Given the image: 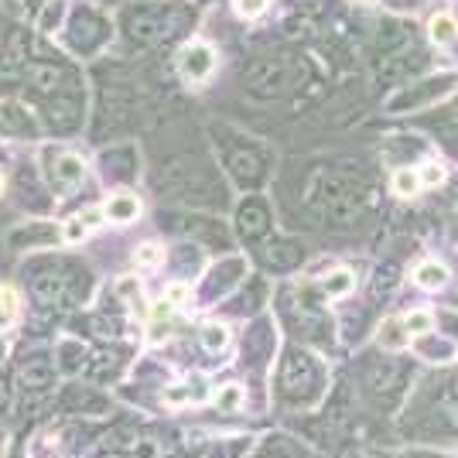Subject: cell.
<instances>
[{
  "label": "cell",
  "instance_id": "obj_1",
  "mask_svg": "<svg viewBox=\"0 0 458 458\" xmlns=\"http://www.w3.org/2000/svg\"><path fill=\"white\" fill-rule=\"evenodd\" d=\"M363 191L343 174H322L311 189V209L332 229H352L363 219Z\"/></svg>",
  "mask_w": 458,
  "mask_h": 458
},
{
  "label": "cell",
  "instance_id": "obj_2",
  "mask_svg": "<svg viewBox=\"0 0 458 458\" xmlns=\"http://www.w3.org/2000/svg\"><path fill=\"white\" fill-rule=\"evenodd\" d=\"M305 76V58H260L243 72V82H247L250 93L257 96H284L291 89H298Z\"/></svg>",
  "mask_w": 458,
  "mask_h": 458
},
{
  "label": "cell",
  "instance_id": "obj_3",
  "mask_svg": "<svg viewBox=\"0 0 458 458\" xmlns=\"http://www.w3.org/2000/svg\"><path fill=\"white\" fill-rule=\"evenodd\" d=\"M318 366L315 360L301 352V349H291L281 363V394L287 401H311L318 394Z\"/></svg>",
  "mask_w": 458,
  "mask_h": 458
},
{
  "label": "cell",
  "instance_id": "obj_4",
  "mask_svg": "<svg viewBox=\"0 0 458 458\" xmlns=\"http://www.w3.org/2000/svg\"><path fill=\"white\" fill-rule=\"evenodd\" d=\"M226 172L229 178L240 185V189H257L267 174V161H264V151L257 148H226Z\"/></svg>",
  "mask_w": 458,
  "mask_h": 458
},
{
  "label": "cell",
  "instance_id": "obj_5",
  "mask_svg": "<svg viewBox=\"0 0 458 458\" xmlns=\"http://www.w3.org/2000/svg\"><path fill=\"white\" fill-rule=\"evenodd\" d=\"M270 229V209L260 195H250L243 199V206L236 209V233L247 240V243H257L264 240Z\"/></svg>",
  "mask_w": 458,
  "mask_h": 458
},
{
  "label": "cell",
  "instance_id": "obj_6",
  "mask_svg": "<svg viewBox=\"0 0 458 458\" xmlns=\"http://www.w3.org/2000/svg\"><path fill=\"white\" fill-rule=\"evenodd\" d=\"M72 284H76V277H72V274H69L65 267L41 270L38 277L31 281L35 294H38L45 305H65V301H76V294H72Z\"/></svg>",
  "mask_w": 458,
  "mask_h": 458
},
{
  "label": "cell",
  "instance_id": "obj_7",
  "mask_svg": "<svg viewBox=\"0 0 458 458\" xmlns=\"http://www.w3.org/2000/svg\"><path fill=\"white\" fill-rule=\"evenodd\" d=\"M103 38H106V21L99 18L96 11H79L72 24H69V45L76 52H93Z\"/></svg>",
  "mask_w": 458,
  "mask_h": 458
},
{
  "label": "cell",
  "instance_id": "obj_8",
  "mask_svg": "<svg viewBox=\"0 0 458 458\" xmlns=\"http://www.w3.org/2000/svg\"><path fill=\"white\" fill-rule=\"evenodd\" d=\"M448 86H455V76H441V79H428V82H420L414 89H407L401 93L397 99H390V114H401V110H414V106H424V103H431V99H438V96L448 93Z\"/></svg>",
  "mask_w": 458,
  "mask_h": 458
},
{
  "label": "cell",
  "instance_id": "obj_9",
  "mask_svg": "<svg viewBox=\"0 0 458 458\" xmlns=\"http://www.w3.org/2000/svg\"><path fill=\"white\" fill-rule=\"evenodd\" d=\"M172 28H174V18H165V14H148V11H140V14H131V18H127V35L134 41H140V45L168 38Z\"/></svg>",
  "mask_w": 458,
  "mask_h": 458
},
{
  "label": "cell",
  "instance_id": "obj_10",
  "mask_svg": "<svg viewBox=\"0 0 458 458\" xmlns=\"http://www.w3.org/2000/svg\"><path fill=\"white\" fill-rule=\"evenodd\" d=\"M48 161H52V172H48V178H52V185H55V191H76L79 185H82V161H79L76 154L69 151H58V154H48Z\"/></svg>",
  "mask_w": 458,
  "mask_h": 458
},
{
  "label": "cell",
  "instance_id": "obj_11",
  "mask_svg": "<svg viewBox=\"0 0 458 458\" xmlns=\"http://www.w3.org/2000/svg\"><path fill=\"white\" fill-rule=\"evenodd\" d=\"M212 65H216V55H212L209 45H189L185 52H182V76L189 79V82H202V79L212 72Z\"/></svg>",
  "mask_w": 458,
  "mask_h": 458
},
{
  "label": "cell",
  "instance_id": "obj_12",
  "mask_svg": "<svg viewBox=\"0 0 458 458\" xmlns=\"http://www.w3.org/2000/svg\"><path fill=\"white\" fill-rule=\"evenodd\" d=\"M45 114H48V123H52L55 131H76L79 116H82V106H79L76 96L58 93L55 99L45 106Z\"/></svg>",
  "mask_w": 458,
  "mask_h": 458
},
{
  "label": "cell",
  "instance_id": "obj_13",
  "mask_svg": "<svg viewBox=\"0 0 458 458\" xmlns=\"http://www.w3.org/2000/svg\"><path fill=\"white\" fill-rule=\"evenodd\" d=\"M301 257H305V250L298 247L294 240H274V243H267V250H264V264L274 270H291L301 264Z\"/></svg>",
  "mask_w": 458,
  "mask_h": 458
},
{
  "label": "cell",
  "instance_id": "obj_14",
  "mask_svg": "<svg viewBox=\"0 0 458 458\" xmlns=\"http://www.w3.org/2000/svg\"><path fill=\"white\" fill-rule=\"evenodd\" d=\"M366 383H369V390L383 397V394H397L403 386V366L397 363H380L373 366L369 373H366Z\"/></svg>",
  "mask_w": 458,
  "mask_h": 458
},
{
  "label": "cell",
  "instance_id": "obj_15",
  "mask_svg": "<svg viewBox=\"0 0 458 458\" xmlns=\"http://www.w3.org/2000/svg\"><path fill=\"white\" fill-rule=\"evenodd\" d=\"M420 62H424V55L414 52V48H411V52H407V48H403V52H390V55L380 62V79L383 82H394V79L414 72Z\"/></svg>",
  "mask_w": 458,
  "mask_h": 458
},
{
  "label": "cell",
  "instance_id": "obj_16",
  "mask_svg": "<svg viewBox=\"0 0 458 458\" xmlns=\"http://www.w3.org/2000/svg\"><path fill=\"white\" fill-rule=\"evenodd\" d=\"M24 79L31 82V89L35 93H58L62 89V82L69 79V72L65 69H58V65H28V72H24Z\"/></svg>",
  "mask_w": 458,
  "mask_h": 458
},
{
  "label": "cell",
  "instance_id": "obj_17",
  "mask_svg": "<svg viewBox=\"0 0 458 458\" xmlns=\"http://www.w3.org/2000/svg\"><path fill=\"white\" fill-rule=\"evenodd\" d=\"M243 274H247V264H243V260H223V264L209 274V284H206L209 298H216V294H226L229 287L236 284Z\"/></svg>",
  "mask_w": 458,
  "mask_h": 458
},
{
  "label": "cell",
  "instance_id": "obj_18",
  "mask_svg": "<svg viewBox=\"0 0 458 458\" xmlns=\"http://www.w3.org/2000/svg\"><path fill=\"white\" fill-rule=\"evenodd\" d=\"M52 380H55V366L48 363V360H41V356L24 360V366H21V383H24V390H45Z\"/></svg>",
  "mask_w": 458,
  "mask_h": 458
},
{
  "label": "cell",
  "instance_id": "obj_19",
  "mask_svg": "<svg viewBox=\"0 0 458 458\" xmlns=\"http://www.w3.org/2000/svg\"><path fill=\"white\" fill-rule=\"evenodd\" d=\"M0 134H14V137H28L31 134V120L24 116V110L4 103L0 106Z\"/></svg>",
  "mask_w": 458,
  "mask_h": 458
},
{
  "label": "cell",
  "instance_id": "obj_20",
  "mask_svg": "<svg viewBox=\"0 0 458 458\" xmlns=\"http://www.w3.org/2000/svg\"><path fill=\"white\" fill-rule=\"evenodd\" d=\"M103 165H106V178H114V182H127L131 174H134V154L131 151H110L103 157Z\"/></svg>",
  "mask_w": 458,
  "mask_h": 458
},
{
  "label": "cell",
  "instance_id": "obj_21",
  "mask_svg": "<svg viewBox=\"0 0 458 458\" xmlns=\"http://www.w3.org/2000/svg\"><path fill=\"white\" fill-rule=\"evenodd\" d=\"M137 212H140V202H137L134 195H116L106 206V216L114 223H131V219H137Z\"/></svg>",
  "mask_w": 458,
  "mask_h": 458
},
{
  "label": "cell",
  "instance_id": "obj_22",
  "mask_svg": "<svg viewBox=\"0 0 458 458\" xmlns=\"http://www.w3.org/2000/svg\"><path fill=\"white\" fill-rule=\"evenodd\" d=\"M185 229H189V233H199V236H206L209 243H219V247H226V233H223V223H212V219H185Z\"/></svg>",
  "mask_w": 458,
  "mask_h": 458
},
{
  "label": "cell",
  "instance_id": "obj_23",
  "mask_svg": "<svg viewBox=\"0 0 458 458\" xmlns=\"http://www.w3.org/2000/svg\"><path fill=\"white\" fill-rule=\"evenodd\" d=\"M202 345H206V352H223L229 345V332H226V325H206L202 328Z\"/></svg>",
  "mask_w": 458,
  "mask_h": 458
},
{
  "label": "cell",
  "instance_id": "obj_24",
  "mask_svg": "<svg viewBox=\"0 0 458 458\" xmlns=\"http://www.w3.org/2000/svg\"><path fill=\"white\" fill-rule=\"evenodd\" d=\"M14 318H18V294L14 287H0V328L14 325Z\"/></svg>",
  "mask_w": 458,
  "mask_h": 458
},
{
  "label": "cell",
  "instance_id": "obj_25",
  "mask_svg": "<svg viewBox=\"0 0 458 458\" xmlns=\"http://www.w3.org/2000/svg\"><path fill=\"white\" fill-rule=\"evenodd\" d=\"M414 277H418L424 287H441L445 281H448V270L441 267V264H420Z\"/></svg>",
  "mask_w": 458,
  "mask_h": 458
},
{
  "label": "cell",
  "instance_id": "obj_26",
  "mask_svg": "<svg viewBox=\"0 0 458 458\" xmlns=\"http://www.w3.org/2000/svg\"><path fill=\"white\" fill-rule=\"evenodd\" d=\"M431 38L441 41V45H445V41H452L455 38V21L448 18V14H438V18L431 21Z\"/></svg>",
  "mask_w": 458,
  "mask_h": 458
},
{
  "label": "cell",
  "instance_id": "obj_27",
  "mask_svg": "<svg viewBox=\"0 0 458 458\" xmlns=\"http://www.w3.org/2000/svg\"><path fill=\"white\" fill-rule=\"evenodd\" d=\"M65 403L69 407H82V411H103L106 403L99 401V397H89V394H79V386H72L69 390V397H65Z\"/></svg>",
  "mask_w": 458,
  "mask_h": 458
},
{
  "label": "cell",
  "instance_id": "obj_28",
  "mask_svg": "<svg viewBox=\"0 0 458 458\" xmlns=\"http://www.w3.org/2000/svg\"><path fill=\"white\" fill-rule=\"evenodd\" d=\"M240 403H243V390L240 386H223L216 394V407H223V411H236Z\"/></svg>",
  "mask_w": 458,
  "mask_h": 458
},
{
  "label": "cell",
  "instance_id": "obj_29",
  "mask_svg": "<svg viewBox=\"0 0 458 458\" xmlns=\"http://www.w3.org/2000/svg\"><path fill=\"white\" fill-rule=\"evenodd\" d=\"M82 356H86V352H82V345L79 343H65L62 349H58V360H62L65 369H76V366L82 363Z\"/></svg>",
  "mask_w": 458,
  "mask_h": 458
},
{
  "label": "cell",
  "instance_id": "obj_30",
  "mask_svg": "<svg viewBox=\"0 0 458 458\" xmlns=\"http://www.w3.org/2000/svg\"><path fill=\"white\" fill-rule=\"evenodd\" d=\"M349 287H352V274H349V270H335V274L325 281V291H328V294H345Z\"/></svg>",
  "mask_w": 458,
  "mask_h": 458
},
{
  "label": "cell",
  "instance_id": "obj_31",
  "mask_svg": "<svg viewBox=\"0 0 458 458\" xmlns=\"http://www.w3.org/2000/svg\"><path fill=\"white\" fill-rule=\"evenodd\" d=\"M264 452H284V455H301L305 448L298 445V441L284 438V435H277V438H267V448Z\"/></svg>",
  "mask_w": 458,
  "mask_h": 458
},
{
  "label": "cell",
  "instance_id": "obj_32",
  "mask_svg": "<svg viewBox=\"0 0 458 458\" xmlns=\"http://www.w3.org/2000/svg\"><path fill=\"white\" fill-rule=\"evenodd\" d=\"M420 185V178L414 172H397V178H394V189H397V195H414Z\"/></svg>",
  "mask_w": 458,
  "mask_h": 458
},
{
  "label": "cell",
  "instance_id": "obj_33",
  "mask_svg": "<svg viewBox=\"0 0 458 458\" xmlns=\"http://www.w3.org/2000/svg\"><path fill=\"white\" fill-rule=\"evenodd\" d=\"M99 363L103 366H89V377H93V380H110V377H114L116 373V356H99Z\"/></svg>",
  "mask_w": 458,
  "mask_h": 458
},
{
  "label": "cell",
  "instance_id": "obj_34",
  "mask_svg": "<svg viewBox=\"0 0 458 458\" xmlns=\"http://www.w3.org/2000/svg\"><path fill=\"white\" fill-rule=\"evenodd\" d=\"M394 277H397V267H390V264L377 270V284H373V294H383V291H390V287L397 284Z\"/></svg>",
  "mask_w": 458,
  "mask_h": 458
},
{
  "label": "cell",
  "instance_id": "obj_35",
  "mask_svg": "<svg viewBox=\"0 0 458 458\" xmlns=\"http://www.w3.org/2000/svg\"><path fill=\"white\" fill-rule=\"evenodd\" d=\"M383 345H390V349H401L403 345V335H401V322H386L380 332Z\"/></svg>",
  "mask_w": 458,
  "mask_h": 458
},
{
  "label": "cell",
  "instance_id": "obj_36",
  "mask_svg": "<svg viewBox=\"0 0 458 458\" xmlns=\"http://www.w3.org/2000/svg\"><path fill=\"white\" fill-rule=\"evenodd\" d=\"M52 236H55L52 229H38V233H14V240H11V243H14V247H21V243H48Z\"/></svg>",
  "mask_w": 458,
  "mask_h": 458
},
{
  "label": "cell",
  "instance_id": "obj_37",
  "mask_svg": "<svg viewBox=\"0 0 458 458\" xmlns=\"http://www.w3.org/2000/svg\"><path fill=\"white\" fill-rule=\"evenodd\" d=\"M157 260H161V250L151 247V243H148V247L137 250V264H140V267H154Z\"/></svg>",
  "mask_w": 458,
  "mask_h": 458
},
{
  "label": "cell",
  "instance_id": "obj_38",
  "mask_svg": "<svg viewBox=\"0 0 458 458\" xmlns=\"http://www.w3.org/2000/svg\"><path fill=\"white\" fill-rule=\"evenodd\" d=\"M407 332H428V328H431V315H424V311H418V315H411V318H407Z\"/></svg>",
  "mask_w": 458,
  "mask_h": 458
},
{
  "label": "cell",
  "instance_id": "obj_39",
  "mask_svg": "<svg viewBox=\"0 0 458 458\" xmlns=\"http://www.w3.org/2000/svg\"><path fill=\"white\" fill-rule=\"evenodd\" d=\"M445 414H448V424L458 431V386L445 397Z\"/></svg>",
  "mask_w": 458,
  "mask_h": 458
},
{
  "label": "cell",
  "instance_id": "obj_40",
  "mask_svg": "<svg viewBox=\"0 0 458 458\" xmlns=\"http://www.w3.org/2000/svg\"><path fill=\"white\" fill-rule=\"evenodd\" d=\"M82 236H86V219L79 216V219H72V223H69V229H65V240H69V243H79Z\"/></svg>",
  "mask_w": 458,
  "mask_h": 458
},
{
  "label": "cell",
  "instance_id": "obj_41",
  "mask_svg": "<svg viewBox=\"0 0 458 458\" xmlns=\"http://www.w3.org/2000/svg\"><path fill=\"white\" fill-rule=\"evenodd\" d=\"M236 7H240V14L253 18V14H260L267 7V0H236Z\"/></svg>",
  "mask_w": 458,
  "mask_h": 458
},
{
  "label": "cell",
  "instance_id": "obj_42",
  "mask_svg": "<svg viewBox=\"0 0 458 458\" xmlns=\"http://www.w3.org/2000/svg\"><path fill=\"white\" fill-rule=\"evenodd\" d=\"M420 182H424V185H435V182H441V165H428V168H424V174H420Z\"/></svg>",
  "mask_w": 458,
  "mask_h": 458
},
{
  "label": "cell",
  "instance_id": "obj_43",
  "mask_svg": "<svg viewBox=\"0 0 458 458\" xmlns=\"http://www.w3.org/2000/svg\"><path fill=\"white\" fill-rule=\"evenodd\" d=\"M185 294H189V291H185V284L172 287V301H185Z\"/></svg>",
  "mask_w": 458,
  "mask_h": 458
},
{
  "label": "cell",
  "instance_id": "obj_44",
  "mask_svg": "<svg viewBox=\"0 0 458 458\" xmlns=\"http://www.w3.org/2000/svg\"><path fill=\"white\" fill-rule=\"evenodd\" d=\"M7 403V390H4V383H0V407Z\"/></svg>",
  "mask_w": 458,
  "mask_h": 458
},
{
  "label": "cell",
  "instance_id": "obj_45",
  "mask_svg": "<svg viewBox=\"0 0 458 458\" xmlns=\"http://www.w3.org/2000/svg\"><path fill=\"white\" fill-rule=\"evenodd\" d=\"M0 189H4V178H0Z\"/></svg>",
  "mask_w": 458,
  "mask_h": 458
},
{
  "label": "cell",
  "instance_id": "obj_46",
  "mask_svg": "<svg viewBox=\"0 0 458 458\" xmlns=\"http://www.w3.org/2000/svg\"><path fill=\"white\" fill-rule=\"evenodd\" d=\"M0 360H4V349H0Z\"/></svg>",
  "mask_w": 458,
  "mask_h": 458
}]
</instances>
